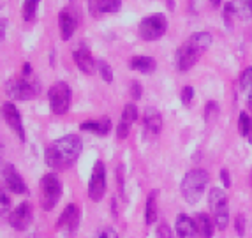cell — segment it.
I'll return each instance as SVG.
<instances>
[{"mask_svg":"<svg viewBox=\"0 0 252 238\" xmlns=\"http://www.w3.org/2000/svg\"><path fill=\"white\" fill-rule=\"evenodd\" d=\"M11 208V205H9V198L5 196V192H2V212H7V210Z\"/></svg>","mask_w":252,"mask_h":238,"instance_id":"8d00e7d4","label":"cell"},{"mask_svg":"<svg viewBox=\"0 0 252 238\" xmlns=\"http://www.w3.org/2000/svg\"><path fill=\"white\" fill-rule=\"evenodd\" d=\"M106 192V168L102 161L94 164V171L89 184V196L92 201H101Z\"/></svg>","mask_w":252,"mask_h":238,"instance_id":"9c48e42d","label":"cell"},{"mask_svg":"<svg viewBox=\"0 0 252 238\" xmlns=\"http://www.w3.org/2000/svg\"><path fill=\"white\" fill-rule=\"evenodd\" d=\"M72 57H74L78 69L83 71L85 74H94L95 72V60H94L92 53H90V50L87 46H80L78 50H74Z\"/></svg>","mask_w":252,"mask_h":238,"instance_id":"2e32d148","label":"cell"},{"mask_svg":"<svg viewBox=\"0 0 252 238\" xmlns=\"http://www.w3.org/2000/svg\"><path fill=\"white\" fill-rule=\"evenodd\" d=\"M41 92V85L37 81H30L27 78H16L5 83V94L11 99L30 101Z\"/></svg>","mask_w":252,"mask_h":238,"instance_id":"52a82bcc","label":"cell"},{"mask_svg":"<svg viewBox=\"0 0 252 238\" xmlns=\"http://www.w3.org/2000/svg\"><path fill=\"white\" fill-rule=\"evenodd\" d=\"M81 154V139L76 134H67L63 138L55 139L46 148V164L51 170H67L78 161Z\"/></svg>","mask_w":252,"mask_h":238,"instance_id":"6da1fadb","label":"cell"},{"mask_svg":"<svg viewBox=\"0 0 252 238\" xmlns=\"http://www.w3.org/2000/svg\"><path fill=\"white\" fill-rule=\"evenodd\" d=\"M138 120V109H136L134 104H127L126 108H124V113H122V120L124 124H129V126H132V122Z\"/></svg>","mask_w":252,"mask_h":238,"instance_id":"484cf974","label":"cell"},{"mask_svg":"<svg viewBox=\"0 0 252 238\" xmlns=\"http://www.w3.org/2000/svg\"><path fill=\"white\" fill-rule=\"evenodd\" d=\"M81 131H89V133L99 134V136H106L111 129V118L109 117H101L97 120H87L80 126Z\"/></svg>","mask_w":252,"mask_h":238,"instance_id":"ac0fdd59","label":"cell"},{"mask_svg":"<svg viewBox=\"0 0 252 238\" xmlns=\"http://www.w3.org/2000/svg\"><path fill=\"white\" fill-rule=\"evenodd\" d=\"M177 235L178 238H194L196 233V224L194 221L189 217V215H185V213H180L177 217Z\"/></svg>","mask_w":252,"mask_h":238,"instance_id":"ffe728a7","label":"cell"},{"mask_svg":"<svg viewBox=\"0 0 252 238\" xmlns=\"http://www.w3.org/2000/svg\"><path fill=\"white\" fill-rule=\"evenodd\" d=\"M157 238H173V231L166 222H160L157 228Z\"/></svg>","mask_w":252,"mask_h":238,"instance_id":"4dcf8cb0","label":"cell"},{"mask_svg":"<svg viewBox=\"0 0 252 238\" xmlns=\"http://www.w3.org/2000/svg\"><path fill=\"white\" fill-rule=\"evenodd\" d=\"M247 138H249V141L252 143V127H251V133H249V136H247Z\"/></svg>","mask_w":252,"mask_h":238,"instance_id":"60d3db41","label":"cell"},{"mask_svg":"<svg viewBox=\"0 0 252 238\" xmlns=\"http://www.w3.org/2000/svg\"><path fill=\"white\" fill-rule=\"evenodd\" d=\"M48 99H50V109L55 115L67 113V109L71 108V99H72L71 87L65 81H57L48 90Z\"/></svg>","mask_w":252,"mask_h":238,"instance_id":"277c9868","label":"cell"},{"mask_svg":"<svg viewBox=\"0 0 252 238\" xmlns=\"http://www.w3.org/2000/svg\"><path fill=\"white\" fill-rule=\"evenodd\" d=\"M2 115H4L5 122L9 124V127L20 136V139L25 141V129H23V122H21V115L18 111V108L13 102H4L2 104Z\"/></svg>","mask_w":252,"mask_h":238,"instance_id":"7c38bea8","label":"cell"},{"mask_svg":"<svg viewBox=\"0 0 252 238\" xmlns=\"http://www.w3.org/2000/svg\"><path fill=\"white\" fill-rule=\"evenodd\" d=\"M30 222H32V206L29 203H20L13 212L9 213V224L18 231L27 230Z\"/></svg>","mask_w":252,"mask_h":238,"instance_id":"8fae6325","label":"cell"},{"mask_svg":"<svg viewBox=\"0 0 252 238\" xmlns=\"http://www.w3.org/2000/svg\"><path fill=\"white\" fill-rule=\"evenodd\" d=\"M59 27H60V35L63 41L72 37L76 27H78V16L71 7H65L60 11L59 14Z\"/></svg>","mask_w":252,"mask_h":238,"instance_id":"5bb4252c","label":"cell"},{"mask_svg":"<svg viewBox=\"0 0 252 238\" xmlns=\"http://www.w3.org/2000/svg\"><path fill=\"white\" fill-rule=\"evenodd\" d=\"M251 127H252V118L249 117L245 111H242V113H240V120H238L240 134H242V136H249V133H251Z\"/></svg>","mask_w":252,"mask_h":238,"instance_id":"d4e9b609","label":"cell"},{"mask_svg":"<svg viewBox=\"0 0 252 238\" xmlns=\"http://www.w3.org/2000/svg\"><path fill=\"white\" fill-rule=\"evenodd\" d=\"M4 184L14 194H27L29 192L25 182H23L21 175L16 171V168L13 164H5L4 166Z\"/></svg>","mask_w":252,"mask_h":238,"instance_id":"4fadbf2b","label":"cell"},{"mask_svg":"<svg viewBox=\"0 0 252 238\" xmlns=\"http://www.w3.org/2000/svg\"><path fill=\"white\" fill-rule=\"evenodd\" d=\"M220 2H222V0H212V4H214V5H219Z\"/></svg>","mask_w":252,"mask_h":238,"instance_id":"ab89813d","label":"cell"},{"mask_svg":"<svg viewBox=\"0 0 252 238\" xmlns=\"http://www.w3.org/2000/svg\"><path fill=\"white\" fill-rule=\"evenodd\" d=\"M39 0H25L21 5V16L25 21H32L35 16V9H37Z\"/></svg>","mask_w":252,"mask_h":238,"instance_id":"cb8c5ba5","label":"cell"},{"mask_svg":"<svg viewBox=\"0 0 252 238\" xmlns=\"http://www.w3.org/2000/svg\"><path fill=\"white\" fill-rule=\"evenodd\" d=\"M240 87H242V90H245V92L252 94V67H247V69L242 72V76H240Z\"/></svg>","mask_w":252,"mask_h":238,"instance_id":"4316f807","label":"cell"},{"mask_svg":"<svg viewBox=\"0 0 252 238\" xmlns=\"http://www.w3.org/2000/svg\"><path fill=\"white\" fill-rule=\"evenodd\" d=\"M30 72H32V67H30V64L27 62L25 66H23V76L27 78V76H30Z\"/></svg>","mask_w":252,"mask_h":238,"instance_id":"74e56055","label":"cell"},{"mask_svg":"<svg viewBox=\"0 0 252 238\" xmlns=\"http://www.w3.org/2000/svg\"><path fill=\"white\" fill-rule=\"evenodd\" d=\"M217 113H219V104H217V102H214V101H210V102L206 104V108H205V120L212 122L215 117H217Z\"/></svg>","mask_w":252,"mask_h":238,"instance_id":"f1b7e54d","label":"cell"},{"mask_svg":"<svg viewBox=\"0 0 252 238\" xmlns=\"http://www.w3.org/2000/svg\"><path fill=\"white\" fill-rule=\"evenodd\" d=\"M231 16L240 18V20H247L249 16H252L251 5L247 0H231L224 5V18H226L227 25L231 21Z\"/></svg>","mask_w":252,"mask_h":238,"instance_id":"9a60e30c","label":"cell"},{"mask_svg":"<svg viewBox=\"0 0 252 238\" xmlns=\"http://www.w3.org/2000/svg\"><path fill=\"white\" fill-rule=\"evenodd\" d=\"M208 205L214 213V222L219 230H224L229 222V205H227V196L220 189H212L208 194Z\"/></svg>","mask_w":252,"mask_h":238,"instance_id":"8992f818","label":"cell"},{"mask_svg":"<svg viewBox=\"0 0 252 238\" xmlns=\"http://www.w3.org/2000/svg\"><path fill=\"white\" fill-rule=\"evenodd\" d=\"M249 108L252 109V94H251V96H249Z\"/></svg>","mask_w":252,"mask_h":238,"instance_id":"f35d334b","label":"cell"},{"mask_svg":"<svg viewBox=\"0 0 252 238\" xmlns=\"http://www.w3.org/2000/svg\"><path fill=\"white\" fill-rule=\"evenodd\" d=\"M94 238H118V235L111 226H102L101 230L95 233V237Z\"/></svg>","mask_w":252,"mask_h":238,"instance_id":"f546056e","label":"cell"},{"mask_svg":"<svg viewBox=\"0 0 252 238\" xmlns=\"http://www.w3.org/2000/svg\"><path fill=\"white\" fill-rule=\"evenodd\" d=\"M143 124L150 134H159L162 129V117L156 108H147L143 115Z\"/></svg>","mask_w":252,"mask_h":238,"instance_id":"d6986e66","label":"cell"},{"mask_svg":"<svg viewBox=\"0 0 252 238\" xmlns=\"http://www.w3.org/2000/svg\"><path fill=\"white\" fill-rule=\"evenodd\" d=\"M129 131H130V126L129 124H124V122H120L117 127V138L118 139H126L127 136H129Z\"/></svg>","mask_w":252,"mask_h":238,"instance_id":"d6a6232c","label":"cell"},{"mask_svg":"<svg viewBox=\"0 0 252 238\" xmlns=\"http://www.w3.org/2000/svg\"><path fill=\"white\" fill-rule=\"evenodd\" d=\"M168 30V20L164 14H150L145 16L139 23V37L145 41H156V39L162 37Z\"/></svg>","mask_w":252,"mask_h":238,"instance_id":"ba28073f","label":"cell"},{"mask_svg":"<svg viewBox=\"0 0 252 238\" xmlns=\"http://www.w3.org/2000/svg\"><path fill=\"white\" fill-rule=\"evenodd\" d=\"M78 224H80V210L71 203L60 213L59 221H57V230L62 231V233H72V231H76Z\"/></svg>","mask_w":252,"mask_h":238,"instance_id":"30bf717a","label":"cell"},{"mask_svg":"<svg viewBox=\"0 0 252 238\" xmlns=\"http://www.w3.org/2000/svg\"><path fill=\"white\" fill-rule=\"evenodd\" d=\"M130 67L134 69V71L139 72H145V74H150V72L156 71V60L152 59V57H145V55H138V57H132L130 59Z\"/></svg>","mask_w":252,"mask_h":238,"instance_id":"7402d4cb","label":"cell"},{"mask_svg":"<svg viewBox=\"0 0 252 238\" xmlns=\"http://www.w3.org/2000/svg\"><path fill=\"white\" fill-rule=\"evenodd\" d=\"M157 191H152L148 194V200H147V208H145V221L147 224H154L157 221Z\"/></svg>","mask_w":252,"mask_h":238,"instance_id":"603a6c76","label":"cell"},{"mask_svg":"<svg viewBox=\"0 0 252 238\" xmlns=\"http://www.w3.org/2000/svg\"><path fill=\"white\" fill-rule=\"evenodd\" d=\"M194 224H196V233L201 238H210L212 235H214L215 226L206 213H198L196 219H194Z\"/></svg>","mask_w":252,"mask_h":238,"instance_id":"44dd1931","label":"cell"},{"mask_svg":"<svg viewBox=\"0 0 252 238\" xmlns=\"http://www.w3.org/2000/svg\"><path fill=\"white\" fill-rule=\"evenodd\" d=\"M122 5V0H89L90 14L95 18L108 13H117Z\"/></svg>","mask_w":252,"mask_h":238,"instance_id":"e0dca14e","label":"cell"},{"mask_svg":"<svg viewBox=\"0 0 252 238\" xmlns=\"http://www.w3.org/2000/svg\"><path fill=\"white\" fill-rule=\"evenodd\" d=\"M212 44V35L208 32H196L192 34L187 41L177 50L175 55V62H177V69L182 72L189 71L194 64L201 59V55L205 53Z\"/></svg>","mask_w":252,"mask_h":238,"instance_id":"7a4b0ae2","label":"cell"},{"mask_svg":"<svg viewBox=\"0 0 252 238\" xmlns=\"http://www.w3.org/2000/svg\"><path fill=\"white\" fill-rule=\"evenodd\" d=\"M141 94H143L141 83H139V81H132V83H130V96H132V99H139Z\"/></svg>","mask_w":252,"mask_h":238,"instance_id":"836d02e7","label":"cell"},{"mask_svg":"<svg viewBox=\"0 0 252 238\" xmlns=\"http://www.w3.org/2000/svg\"><path fill=\"white\" fill-rule=\"evenodd\" d=\"M206 184H208V173L205 170H190L187 175L182 180V196L185 198L187 203L194 205L198 203L199 198L203 196V192L206 189Z\"/></svg>","mask_w":252,"mask_h":238,"instance_id":"3957f363","label":"cell"},{"mask_svg":"<svg viewBox=\"0 0 252 238\" xmlns=\"http://www.w3.org/2000/svg\"><path fill=\"white\" fill-rule=\"evenodd\" d=\"M97 69H99V72H101L104 81H108V83L113 81V71H111V67H109L104 60H99V62H97Z\"/></svg>","mask_w":252,"mask_h":238,"instance_id":"83f0119b","label":"cell"},{"mask_svg":"<svg viewBox=\"0 0 252 238\" xmlns=\"http://www.w3.org/2000/svg\"><path fill=\"white\" fill-rule=\"evenodd\" d=\"M62 196V184L55 173H46L41 180V206L44 210L55 208Z\"/></svg>","mask_w":252,"mask_h":238,"instance_id":"5b68a950","label":"cell"},{"mask_svg":"<svg viewBox=\"0 0 252 238\" xmlns=\"http://www.w3.org/2000/svg\"><path fill=\"white\" fill-rule=\"evenodd\" d=\"M249 2V5H251V11H252V0H247Z\"/></svg>","mask_w":252,"mask_h":238,"instance_id":"b9f144b4","label":"cell"},{"mask_svg":"<svg viewBox=\"0 0 252 238\" xmlns=\"http://www.w3.org/2000/svg\"><path fill=\"white\" fill-rule=\"evenodd\" d=\"M220 180H222L224 187H229V185H231V180H229V173H227V170H222V171H220Z\"/></svg>","mask_w":252,"mask_h":238,"instance_id":"d590c367","label":"cell"},{"mask_svg":"<svg viewBox=\"0 0 252 238\" xmlns=\"http://www.w3.org/2000/svg\"><path fill=\"white\" fill-rule=\"evenodd\" d=\"M192 99H194V88L192 87H184V90H182V102H184L185 106H190Z\"/></svg>","mask_w":252,"mask_h":238,"instance_id":"1f68e13d","label":"cell"},{"mask_svg":"<svg viewBox=\"0 0 252 238\" xmlns=\"http://www.w3.org/2000/svg\"><path fill=\"white\" fill-rule=\"evenodd\" d=\"M235 230H236V233H238L240 237H244V233H245V217H244V215H238V217H236Z\"/></svg>","mask_w":252,"mask_h":238,"instance_id":"e575fe53","label":"cell"}]
</instances>
